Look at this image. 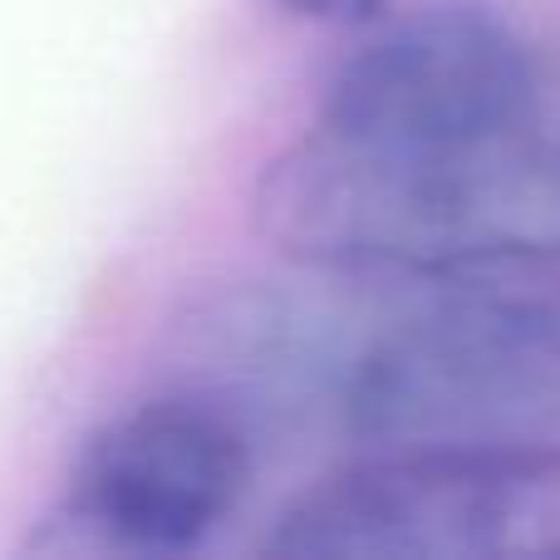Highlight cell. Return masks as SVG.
I'll return each instance as SVG.
<instances>
[{"label":"cell","instance_id":"obj_4","mask_svg":"<svg viewBox=\"0 0 560 560\" xmlns=\"http://www.w3.org/2000/svg\"><path fill=\"white\" fill-rule=\"evenodd\" d=\"M256 447L232 408L173 384L89 433L69 472V522L128 556H187L246 502Z\"/></svg>","mask_w":560,"mask_h":560},{"label":"cell","instance_id":"obj_2","mask_svg":"<svg viewBox=\"0 0 560 560\" xmlns=\"http://www.w3.org/2000/svg\"><path fill=\"white\" fill-rule=\"evenodd\" d=\"M335 433L369 447L560 453V266L384 285Z\"/></svg>","mask_w":560,"mask_h":560},{"label":"cell","instance_id":"obj_5","mask_svg":"<svg viewBox=\"0 0 560 560\" xmlns=\"http://www.w3.org/2000/svg\"><path fill=\"white\" fill-rule=\"evenodd\" d=\"M271 10L305 25H354L364 30L369 20H378L388 10V0H266Z\"/></svg>","mask_w":560,"mask_h":560},{"label":"cell","instance_id":"obj_1","mask_svg":"<svg viewBox=\"0 0 560 560\" xmlns=\"http://www.w3.org/2000/svg\"><path fill=\"white\" fill-rule=\"evenodd\" d=\"M252 222L295 271L378 285L560 266V39L477 114L388 138L305 128L266 158Z\"/></svg>","mask_w":560,"mask_h":560},{"label":"cell","instance_id":"obj_3","mask_svg":"<svg viewBox=\"0 0 560 560\" xmlns=\"http://www.w3.org/2000/svg\"><path fill=\"white\" fill-rule=\"evenodd\" d=\"M271 560L560 556V453L369 447L280 506Z\"/></svg>","mask_w":560,"mask_h":560}]
</instances>
